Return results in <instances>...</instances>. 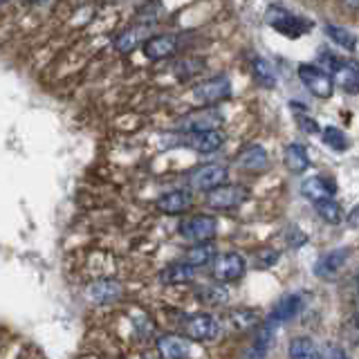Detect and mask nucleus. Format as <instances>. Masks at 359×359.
<instances>
[{"instance_id": "1", "label": "nucleus", "mask_w": 359, "mask_h": 359, "mask_svg": "<svg viewBox=\"0 0 359 359\" xmlns=\"http://www.w3.org/2000/svg\"><path fill=\"white\" fill-rule=\"evenodd\" d=\"M180 332L189 341H211L220 334V321L209 312L189 314V317L180 321Z\"/></svg>"}, {"instance_id": "2", "label": "nucleus", "mask_w": 359, "mask_h": 359, "mask_svg": "<svg viewBox=\"0 0 359 359\" xmlns=\"http://www.w3.org/2000/svg\"><path fill=\"white\" fill-rule=\"evenodd\" d=\"M265 18H267L269 27H274L278 34H283V36H287V39H299L312 29V22L308 18H301V16L292 14V11H287L283 7H269Z\"/></svg>"}, {"instance_id": "3", "label": "nucleus", "mask_w": 359, "mask_h": 359, "mask_svg": "<svg viewBox=\"0 0 359 359\" xmlns=\"http://www.w3.org/2000/svg\"><path fill=\"white\" fill-rule=\"evenodd\" d=\"M177 231L189 243H205L213 241V236L218 231V220L207 213H196V216H187L180 220Z\"/></svg>"}, {"instance_id": "4", "label": "nucleus", "mask_w": 359, "mask_h": 359, "mask_svg": "<svg viewBox=\"0 0 359 359\" xmlns=\"http://www.w3.org/2000/svg\"><path fill=\"white\" fill-rule=\"evenodd\" d=\"M299 79L317 99H328L334 93V79L330 70L314 63H301L299 65Z\"/></svg>"}, {"instance_id": "5", "label": "nucleus", "mask_w": 359, "mask_h": 359, "mask_svg": "<svg viewBox=\"0 0 359 359\" xmlns=\"http://www.w3.org/2000/svg\"><path fill=\"white\" fill-rule=\"evenodd\" d=\"M194 101L200 106H216L220 101L229 99L231 97V81L224 74L218 76H211L200 81L198 86H194Z\"/></svg>"}, {"instance_id": "6", "label": "nucleus", "mask_w": 359, "mask_h": 359, "mask_svg": "<svg viewBox=\"0 0 359 359\" xmlns=\"http://www.w3.org/2000/svg\"><path fill=\"white\" fill-rule=\"evenodd\" d=\"M250 198V189L243 184H220L216 189L207 191V205L216 211H231L241 207L243 202Z\"/></svg>"}, {"instance_id": "7", "label": "nucleus", "mask_w": 359, "mask_h": 359, "mask_svg": "<svg viewBox=\"0 0 359 359\" xmlns=\"http://www.w3.org/2000/svg\"><path fill=\"white\" fill-rule=\"evenodd\" d=\"M245 269H247L245 258L236 252L216 254V258L211 261V276L218 283H231V280L243 278Z\"/></svg>"}, {"instance_id": "8", "label": "nucleus", "mask_w": 359, "mask_h": 359, "mask_svg": "<svg viewBox=\"0 0 359 359\" xmlns=\"http://www.w3.org/2000/svg\"><path fill=\"white\" fill-rule=\"evenodd\" d=\"M187 149L196 151V153H216L220 151V146L224 144V135L218 128H209V130H187L180 135L177 140Z\"/></svg>"}, {"instance_id": "9", "label": "nucleus", "mask_w": 359, "mask_h": 359, "mask_svg": "<svg viewBox=\"0 0 359 359\" xmlns=\"http://www.w3.org/2000/svg\"><path fill=\"white\" fill-rule=\"evenodd\" d=\"M229 180V168L224 164H202L189 175V184L196 191H211Z\"/></svg>"}, {"instance_id": "10", "label": "nucleus", "mask_w": 359, "mask_h": 359, "mask_svg": "<svg viewBox=\"0 0 359 359\" xmlns=\"http://www.w3.org/2000/svg\"><path fill=\"white\" fill-rule=\"evenodd\" d=\"M144 56L149 61H164L171 59L180 50V36L177 34H151L146 43L142 45Z\"/></svg>"}, {"instance_id": "11", "label": "nucleus", "mask_w": 359, "mask_h": 359, "mask_svg": "<svg viewBox=\"0 0 359 359\" xmlns=\"http://www.w3.org/2000/svg\"><path fill=\"white\" fill-rule=\"evenodd\" d=\"M153 32V22H137V25H130L126 29H121L115 41H112V48H115L119 54H133L140 45L146 43V39L151 36Z\"/></svg>"}, {"instance_id": "12", "label": "nucleus", "mask_w": 359, "mask_h": 359, "mask_svg": "<svg viewBox=\"0 0 359 359\" xmlns=\"http://www.w3.org/2000/svg\"><path fill=\"white\" fill-rule=\"evenodd\" d=\"M222 123V115L211 106H205L202 110H194L184 115L182 119L177 121V128L180 133H187V130H209V128H220Z\"/></svg>"}, {"instance_id": "13", "label": "nucleus", "mask_w": 359, "mask_h": 359, "mask_svg": "<svg viewBox=\"0 0 359 359\" xmlns=\"http://www.w3.org/2000/svg\"><path fill=\"white\" fill-rule=\"evenodd\" d=\"M157 211L166 213V216H182L191 207H194V194L189 189H173L166 191L155 200Z\"/></svg>"}, {"instance_id": "14", "label": "nucleus", "mask_w": 359, "mask_h": 359, "mask_svg": "<svg viewBox=\"0 0 359 359\" xmlns=\"http://www.w3.org/2000/svg\"><path fill=\"white\" fill-rule=\"evenodd\" d=\"M334 86H339L348 95H359V61H339L332 67Z\"/></svg>"}, {"instance_id": "15", "label": "nucleus", "mask_w": 359, "mask_h": 359, "mask_svg": "<svg viewBox=\"0 0 359 359\" xmlns=\"http://www.w3.org/2000/svg\"><path fill=\"white\" fill-rule=\"evenodd\" d=\"M123 294V285L119 280L112 278H99L95 283L88 285V299L101 303V306H108V303H117Z\"/></svg>"}, {"instance_id": "16", "label": "nucleus", "mask_w": 359, "mask_h": 359, "mask_svg": "<svg viewBox=\"0 0 359 359\" xmlns=\"http://www.w3.org/2000/svg\"><path fill=\"white\" fill-rule=\"evenodd\" d=\"M301 306H303V299H301V294H297V292L283 294L274 303V308H272V312H269L267 321L269 323H287V321H292L297 317Z\"/></svg>"}, {"instance_id": "17", "label": "nucleus", "mask_w": 359, "mask_h": 359, "mask_svg": "<svg viewBox=\"0 0 359 359\" xmlns=\"http://www.w3.org/2000/svg\"><path fill=\"white\" fill-rule=\"evenodd\" d=\"M348 247H339V250L325 252L317 263H314V274L319 278H332L348 261Z\"/></svg>"}, {"instance_id": "18", "label": "nucleus", "mask_w": 359, "mask_h": 359, "mask_svg": "<svg viewBox=\"0 0 359 359\" xmlns=\"http://www.w3.org/2000/svg\"><path fill=\"white\" fill-rule=\"evenodd\" d=\"M155 346L157 353L166 359H184L191 355V344L184 334H162Z\"/></svg>"}, {"instance_id": "19", "label": "nucleus", "mask_w": 359, "mask_h": 359, "mask_svg": "<svg viewBox=\"0 0 359 359\" xmlns=\"http://www.w3.org/2000/svg\"><path fill=\"white\" fill-rule=\"evenodd\" d=\"M301 196L308 198L310 202H317L321 198L337 196V184H334V180H330V177L314 175V177H308L306 182L301 184Z\"/></svg>"}, {"instance_id": "20", "label": "nucleus", "mask_w": 359, "mask_h": 359, "mask_svg": "<svg viewBox=\"0 0 359 359\" xmlns=\"http://www.w3.org/2000/svg\"><path fill=\"white\" fill-rule=\"evenodd\" d=\"M194 278H196V267L187 261L171 263L160 272V280L166 285H184V283H191Z\"/></svg>"}, {"instance_id": "21", "label": "nucleus", "mask_w": 359, "mask_h": 359, "mask_svg": "<svg viewBox=\"0 0 359 359\" xmlns=\"http://www.w3.org/2000/svg\"><path fill=\"white\" fill-rule=\"evenodd\" d=\"M236 164H238L241 168H245V171H252V173L265 171L267 168V153H265L263 146L252 144L236 155Z\"/></svg>"}, {"instance_id": "22", "label": "nucleus", "mask_w": 359, "mask_h": 359, "mask_svg": "<svg viewBox=\"0 0 359 359\" xmlns=\"http://www.w3.org/2000/svg\"><path fill=\"white\" fill-rule=\"evenodd\" d=\"M283 162H285V168L290 173H303L310 166L306 146L303 144H287L285 153H283Z\"/></svg>"}, {"instance_id": "23", "label": "nucleus", "mask_w": 359, "mask_h": 359, "mask_svg": "<svg viewBox=\"0 0 359 359\" xmlns=\"http://www.w3.org/2000/svg\"><path fill=\"white\" fill-rule=\"evenodd\" d=\"M218 250H216V245H213L211 241H205V243H194V247L187 252L184 256V261L191 263L194 267H205L209 265L213 258H216Z\"/></svg>"}, {"instance_id": "24", "label": "nucleus", "mask_w": 359, "mask_h": 359, "mask_svg": "<svg viewBox=\"0 0 359 359\" xmlns=\"http://www.w3.org/2000/svg\"><path fill=\"white\" fill-rule=\"evenodd\" d=\"M314 209H317L319 216L325 220V222H330V224H339L341 218H344V213H341V207H339V202L334 200V196L330 198H321L317 202H312Z\"/></svg>"}, {"instance_id": "25", "label": "nucleus", "mask_w": 359, "mask_h": 359, "mask_svg": "<svg viewBox=\"0 0 359 359\" xmlns=\"http://www.w3.org/2000/svg\"><path fill=\"white\" fill-rule=\"evenodd\" d=\"M196 297L205 303V306H222L229 299V292L224 290V285H202L198 287Z\"/></svg>"}, {"instance_id": "26", "label": "nucleus", "mask_w": 359, "mask_h": 359, "mask_svg": "<svg viewBox=\"0 0 359 359\" xmlns=\"http://www.w3.org/2000/svg\"><path fill=\"white\" fill-rule=\"evenodd\" d=\"M290 357H306V359H312V357H319V346L314 344L310 337H294L290 344V351H287Z\"/></svg>"}, {"instance_id": "27", "label": "nucleus", "mask_w": 359, "mask_h": 359, "mask_svg": "<svg viewBox=\"0 0 359 359\" xmlns=\"http://www.w3.org/2000/svg\"><path fill=\"white\" fill-rule=\"evenodd\" d=\"M325 34L337 43V45H341L344 50L348 52H353L355 50V45H357V36L353 32H348L339 25H325Z\"/></svg>"}, {"instance_id": "28", "label": "nucleus", "mask_w": 359, "mask_h": 359, "mask_svg": "<svg viewBox=\"0 0 359 359\" xmlns=\"http://www.w3.org/2000/svg\"><path fill=\"white\" fill-rule=\"evenodd\" d=\"M323 142L330 146L332 151H339L344 153L348 146H351V142H348L346 133L341 128H334V126H325L323 128Z\"/></svg>"}, {"instance_id": "29", "label": "nucleus", "mask_w": 359, "mask_h": 359, "mask_svg": "<svg viewBox=\"0 0 359 359\" xmlns=\"http://www.w3.org/2000/svg\"><path fill=\"white\" fill-rule=\"evenodd\" d=\"M254 74H256V79H258V83H263L265 88H274L276 76H274V70L269 67L267 61H263V59H254Z\"/></svg>"}, {"instance_id": "30", "label": "nucleus", "mask_w": 359, "mask_h": 359, "mask_svg": "<svg viewBox=\"0 0 359 359\" xmlns=\"http://www.w3.org/2000/svg\"><path fill=\"white\" fill-rule=\"evenodd\" d=\"M229 321L231 325H236V330H247L250 325H256L258 317H256V312H250V310H236L229 314Z\"/></svg>"}, {"instance_id": "31", "label": "nucleus", "mask_w": 359, "mask_h": 359, "mask_svg": "<svg viewBox=\"0 0 359 359\" xmlns=\"http://www.w3.org/2000/svg\"><path fill=\"white\" fill-rule=\"evenodd\" d=\"M294 119H297V123H299V128H301L303 133H308V135H317V133L321 130L319 121H317V119H312V117H308V115H306V108H303V106H299V110H294Z\"/></svg>"}, {"instance_id": "32", "label": "nucleus", "mask_w": 359, "mask_h": 359, "mask_svg": "<svg viewBox=\"0 0 359 359\" xmlns=\"http://www.w3.org/2000/svg\"><path fill=\"white\" fill-rule=\"evenodd\" d=\"M202 67H205V63L202 61H194V59H184V61H180L175 65V72L180 76H194L196 72H200Z\"/></svg>"}, {"instance_id": "33", "label": "nucleus", "mask_w": 359, "mask_h": 359, "mask_svg": "<svg viewBox=\"0 0 359 359\" xmlns=\"http://www.w3.org/2000/svg\"><path fill=\"white\" fill-rule=\"evenodd\" d=\"M285 241L290 247H301V245H306V233H303L299 227H290V236H285Z\"/></svg>"}, {"instance_id": "34", "label": "nucleus", "mask_w": 359, "mask_h": 359, "mask_svg": "<svg viewBox=\"0 0 359 359\" xmlns=\"http://www.w3.org/2000/svg\"><path fill=\"white\" fill-rule=\"evenodd\" d=\"M278 261V252L274 250H263L261 254H258V267H269V265H274Z\"/></svg>"}, {"instance_id": "35", "label": "nucleus", "mask_w": 359, "mask_h": 359, "mask_svg": "<svg viewBox=\"0 0 359 359\" xmlns=\"http://www.w3.org/2000/svg\"><path fill=\"white\" fill-rule=\"evenodd\" d=\"M319 357H346V353L339 351V348L332 346V344H325L323 351H319Z\"/></svg>"}, {"instance_id": "36", "label": "nucleus", "mask_w": 359, "mask_h": 359, "mask_svg": "<svg viewBox=\"0 0 359 359\" xmlns=\"http://www.w3.org/2000/svg\"><path fill=\"white\" fill-rule=\"evenodd\" d=\"M344 5L348 9H359V0H344Z\"/></svg>"}, {"instance_id": "37", "label": "nucleus", "mask_w": 359, "mask_h": 359, "mask_svg": "<svg viewBox=\"0 0 359 359\" xmlns=\"http://www.w3.org/2000/svg\"><path fill=\"white\" fill-rule=\"evenodd\" d=\"M27 3H32V5H43V3H48V0H27Z\"/></svg>"}, {"instance_id": "38", "label": "nucleus", "mask_w": 359, "mask_h": 359, "mask_svg": "<svg viewBox=\"0 0 359 359\" xmlns=\"http://www.w3.org/2000/svg\"><path fill=\"white\" fill-rule=\"evenodd\" d=\"M355 321H357V325H359V301H357V308H355Z\"/></svg>"}, {"instance_id": "39", "label": "nucleus", "mask_w": 359, "mask_h": 359, "mask_svg": "<svg viewBox=\"0 0 359 359\" xmlns=\"http://www.w3.org/2000/svg\"><path fill=\"white\" fill-rule=\"evenodd\" d=\"M357 292H359V272H357Z\"/></svg>"}, {"instance_id": "40", "label": "nucleus", "mask_w": 359, "mask_h": 359, "mask_svg": "<svg viewBox=\"0 0 359 359\" xmlns=\"http://www.w3.org/2000/svg\"><path fill=\"white\" fill-rule=\"evenodd\" d=\"M5 3H9V0H0V5H5Z\"/></svg>"}]
</instances>
